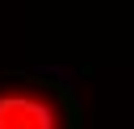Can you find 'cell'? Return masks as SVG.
I'll return each mask as SVG.
<instances>
[{"mask_svg": "<svg viewBox=\"0 0 134 129\" xmlns=\"http://www.w3.org/2000/svg\"><path fill=\"white\" fill-rule=\"evenodd\" d=\"M75 100L63 83L38 75L0 79V129H75Z\"/></svg>", "mask_w": 134, "mask_h": 129, "instance_id": "6da1fadb", "label": "cell"}]
</instances>
